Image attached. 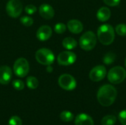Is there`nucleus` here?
I'll return each instance as SVG.
<instances>
[{
  "mask_svg": "<svg viewBox=\"0 0 126 125\" xmlns=\"http://www.w3.org/2000/svg\"><path fill=\"white\" fill-rule=\"evenodd\" d=\"M60 118L64 122H69L73 120L74 115L70 111H64L61 112V113L60 114Z\"/></svg>",
  "mask_w": 126,
  "mask_h": 125,
  "instance_id": "nucleus-21",
  "label": "nucleus"
},
{
  "mask_svg": "<svg viewBox=\"0 0 126 125\" xmlns=\"http://www.w3.org/2000/svg\"><path fill=\"white\" fill-rule=\"evenodd\" d=\"M107 71L104 66H97L94 67L89 73V78L93 82H99L105 78Z\"/></svg>",
  "mask_w": 126,
  "mask_h": 125,
  "instance_id": "nucleus-10",
  "label": "nucleus"
},
{
  "mask_svg": "<svg viewBox=\"0 0 126 125\" xmlns=\"http://www.w3.org/2000/svg\"><path fill=\"white\" fill-rule=\"evenodd\" d=\"M108 80L112 84H120L123 83L126 77V69L122 66H115L111 68L108 74Z\"/></svg>",
  "mask_w": 126,
  "mask_h": 125,
  "instance_id": "nucleus-4",
  "label": "nucleus"
},
{
  "mask_svg": "<svg viewBox=\"0 0 126 125\" xmlns=\"http://www.w3.org/2000/svg\"><path fill=\"white\" fill-rule=\"evenodd\" d=\"M110 17H111V10L107 7H100L97 13V18L101 22L108 21L110 18Z\"/></svg>",
  "mask_w": 126,
  "mask_h": 125,
  "instance_id": "nucleus-16",
  "label": "nucleus"
},
{
  "mask_svg": "<svg viewBox=\"0 0 126 125\" xmlns=\"http://www.w3.org/2000/svg\"><path fill=\"white\" fill-rule=\"evenodd\" d=\"M12 85H13V88L16 90H18V91H21L24 88V83L21 80H13V83H12Z\"/></svg>",
  "mask_w": 126,
  "mask_h": 125,
  "instance_id": "nucleus-25",
  "label": "nucleus"
},
{
  "mask_svg": "<svg viewBox=\"0 0 126 125\" xmlns=\"http://www.w3.org/2000/svg\"><path fill=\"white\" fill-rule=\"evenodd\" d=\"M52 29L49 26L47 25H43L38 28L36 32V37L37 38L41 41H45L50 38L52 36Z\"/></svg>",
  "mask_w": 126,
  "mask_h": 125,
  "instance_id": "nucleus-11",
  "label": "nucleus"
},
{
  "mask_svg": "<svg viewBox=\"0 0 126 125\" xmlns=\"http://www.w3.org/2000/svg\"><path fill=\"white\" fill-rule=\"evenodd\" d=\"M30 71V65L27 59L20 57L17 59L13 65V71L17 77H26Z\"/></svg>",
  "mask_w": 126,
  "mask_h": 125,
  "instance_id": "nucleus-6",
  "label": "nucleus"
},
{
  "mask_svg": "<svg viewBox=\"0 0 126 125\" xmlns=\"http://www.w3.org/2000/svg\"><path fill=\"white\" fill-rule=\"evenodd\" d=\"M36 60L44 66L52 65L55 61L54 53L49 49L41 48L35 52Z\"/></svg>",
  "mask_w": 126,
  "mask_h": 125,
  "instance_id": "nucleus-5",
  "label": "nucleus"
},
{
  "mask_svg": "<svg viewBox=\"0 0 126 125\" xmlns=\"http://www.w3.org/2000/svg\"><path fill=\"white\" fill-rule=\"evenodd\" d=\"M80 46L82 49L90 51L93 49L97 43V36L92 31H87L83 34L79 40Z\"/></svg>",
  "mask_w": 126,
  "mask_h": 125,
  "instance_id": "nucleus-3",
  "label": "nucleus"
},
{
  "mask_svg": "<svg viewBox=\"0 0 126 125\" xmlns=\"http://www.w3.org/2000/svg\"><path fill=\"white\" fill-rule=\"evenodd\" d=\"M23 10V6L19 0H10L6 5V11L12 18H18Z\"/></svg>",
  "mask_w": 126,
  "mask_h": 125,
  "instance_id": "nucleus-7",
  "label": "nucleus"
},
{
  "mask_svg": "<svg viewBox=\"0 0 126 125\" xmlns=\"http://www.w3.org/2000/svg\"><path fill=\"white\" fill-rule=\"evenodd\" d=\"M47 66V71L51 73V72L53 71V68L52 67L51 65H49V66Z\"/></svg>",
  "mask_w": 126,
  "mask_h": 125,
  "instance_id": "nucleus-30",
  "label": "nucleus"
},
{
  "mask_svg": "<svg viewBox=\"0 0 126 125\" xmlns=\"http://www.w3.org/2000/svg\"><path fill=\"white\" fill-rule=\"evenodd\" d=\"M77 59L76 55L69 51H65L61 52L57 58L58 63L61 66H70L73 64Z\"/></svg>",
  "mask_w": 126,
  "mask_h": 125,
  "instance_id": "nucleus-9",
  "label": "nucleus"
},
{
  "mask_svg": "<svg viewBox=\"0 0 126 125\" xmlns=\"http://www.w3.org/2000/svg\"><path fill=\"white\" fill-rule=\"evenodd\" d=\"M97 38L103 45L108 46L111 44L115 38L113 27L109 24L101 25L97 29Z\"/></svg>",
  "mask_w": 126,
  "mask_h": 125,
  "instance_id": "nucleus-2",
  "label": "nucleus"
},
{
  "mask_svg": "<svg viewBox=\"0 0 126 125\" xmlns=\"http://www.w3.org/2000/svg\"><path fill=\"white\" fill-rule=\"evenodd\" d=\"M67 28L72 33L79 34L83 31V25L80 21H78L77 19H72L68 21Z\"/></svg>",
  "mask_w": 126,
  "mask_h": 125,
  "instance_id": "nucleus-14",
  "label": "nucleus"
},
{
  "mask_svg": "<svg viewBox=\"0 0 126 125\" xmlns=\"http://www.w3.org/2000/svg\"><path fill=\"white\" fill-rule=\"evenodd\" d=\"M121 0H103L104 3L110 7H116L118 6L120 3Z\"/></svg>",
  "mask_w": 126,
  "mask_h": 125,
  "instance_id": "nucleus-28",
  "label": "nucleus"
},
{
  "mask_svg": "<svg viewBox=\"0 0 126 125\" xmlns=\"http://www.w3.org/2000/svg\"><path fill=\"white\" fill-rule=\"evenodd\" d=\"M117 119L113 115H107L104 116L101 120L102 125H115Z\"/></svg>",
  "mask_w": 126,
  "mask_h": 125,
  "instance_id": "nucleus-19",
  "label": "nucleus"
},
{
  "mask_svg": "<svg viewBox=\"0 0 126 125\" xmlns=\"http://www.w3.org/2000/svg\"><path fill=\"white\" fill-rule=\"evenodd\" d=\"M117 91L116 88L111 85L106 84L99 88L97 98L99 103L102 106L109 107L114 102L117 98Z\"/></svg>",
  "mask_w": 126,
  "mask_h": 125,
  "instance_id": "nucleus-1",
  "label": "nucleus"
},
{
  "mask_svg": "<svg viewBox=\"0 0 126 125\" xmlns=\"http://www.w3.org/2000/svg\"><path fill=\"white\" fill-rule=\"evenodd\" d=\"M115 31L120 36H126V24H119L115 27Z\"/></svg>",
  "mask_w": 126,
  "mask_h": 125,
  "instance_id": "nucleus-22",
  "label": "nucleus"
},
{
  "mask_svg": "<svg viewBox=\"0 0 126 125\" xmlns=\"http://www.w3.org/2000/svg\"><path fill=\"white\" fill-rule=\"evenodd\" d=\"M39 14L45 19H51L55 15V10L51 5L43 4L39 7Z\"/></svg>",
  "mask_w": 126,
  "mask_h": 125,
  "instance_id": "nucleus-13",
  "label": "nucleus"
},
{
  "mask_svg": "<svg viewBox=\"0 0 126 125\" xmlns=\"http://www.w3.org/2000/svg\"><path fill=\"white\" fill-rule=\"evenodd\" d=\"M75 125H94L92 118L86 113H80L78 115L75 120Z\"/></svg>",
  "mask_w": 126,
  "mask_h": 125,
  "instance_id": "nucleus-15",
  "label": "nucleus"
},
{
  "mask_svg": "<svg viewBox=\"0 0 126 125\" xmlns=\"http://www.w3.org/2000/svg\"><path fill=\"white\" fill-rule=\"evenodd\" d=\"M12 78V70L7 66H2L0 67V84H8Z\"/></svg>",
  "mask_w": 126,
  "mask_h": 125,
  "instance_id": "nucleus-12",
  "label": "nucleus"
},
{
  "mask_svg": "<svg viewBox=\"0 0 126 125\" xmlns=\"http://www.w3.org/2000/svg\"><path fill=\"white\" fill-rule=\"evenodd\" d=\"M125 66H126V60H125Z\"/></svg>",
  "mask_w": 126,
  "mask_h": 125,
  "instance_id": "nucleus-31",
  "label": "nucleus"
},
{
  "mask_svg": "<svg viewBox=\"0 0 126 125\" xmlns=\"http://www.w3.org/2000/svg\"><path fill=\"white\" fill-rule=\"evenodd\" d=\"M21 23L26 27H30L33 24V19L30 16H23L20 18Z\"/></svg>",
  "mask_w": 126,
  "mask_h": 125,
  "instance_id": "nucleus-24",
  "label": "nucleus"
},
{
  "mask_svg": "<svg viewBox=\"0 0 126 125\" xmlns=\"http://www.w3.org/2000/svg\"><path fill=\"white\" fill-rule=\"evenodd\" d=\"M24 10H25V12L27 13V14H29V15H32V14H34L35 12H36V7H35V6H34L33 4H28V5H27L26 7H25V8H24Z\"/></svg>",
  "mask_w": 126,
  "mask_h": 125,
  "instance_id": "nucleus-27",
  "label": "nucleus"
},
{
  "mask_svg": "<svg viewBox=\"0 0 126 125\" xmlns=\"http://www.w3.org/2000/svg\"><path fill=\"white\" fill-rule=\"evenodd\" d=\"M119 120L122 125H126V110L122 111L119 113Z\"/></svg>",
  "mask_w": 126,
  "mask_h": 125,
  "instance_id": "nucleus-29",
  "label": "nucleus"
},
{
  "mask_svg": "<svg viewBox=\"0 0 126 125\" xmlns=\"http://www.w3.org/2000/svg\"><path fill=\"white\" fill-rule=\"evenodd\" d=\"M62 44H63V46L65 49H66L68 50H72V49H74L75 48H76V46L78 45V43H77L76 40L74 39L73 38L67 37V38H65L63 40Z\"/></svg>",
  "mask_w": 126,
  "mask_h": 125,
  "instance_id": "nucleus-17",
  "label": "nucleus"
},
{
  "mask_svg": "<svg viewBox=\"0 0 126 125\" xmlns=\"http://www.w3.org/2000/svg\"><path fill=\"white\" fill-rule=\"evenodd\" d=\"M116 57H117V56H116V55L114 53H113V52H108V53H106L104 55V57L103 58V63L105 64L110 65V64L113 63L115 61Z\"/></svg>",
  "mask_w": 126,
  "mask_h": 125,
  "instance_id": "nucleus-18",
  "label": "nucleus"
},
{
  "mask_svg": "<svg viewBox=\"0 0 126 125\" xmlns=\"http://www.w3.org/2000/svg\"><path fill=\"white\" fill-rule=\"evenodd\" d=\"M66 29V26L63 23H57L54 27V30L58 34L63 33Z\"/></svg>",
  "mask_w": 126,
  "mask_h": 125,
  "instance_id": "nucleus-23",
  "label": "nucleus"
},
{
  "mask_svg": "<svg viewBox=\"0 0 126 125\" xmlns=\"http://www.w3.org/2000/svg\"><path fill=\"white\" fill-rule=\"evenodd\" d=\"M8 125H22V121L18 116H14L10 119Z\"/></svg>",
  "mask_w": 126,
  "mask_h": 125,
  "instance_id": "nucleus-26",
  "label": "nucleus"
},
{
  "mask_svg": "<svg viewBox=\"0 0 126 125\" xmlns=\"http://www.w3.org/2000/svg\"><path fill=\"white\" fill-rule=\"evenodd\" d=\"M58 84L61 88L66 91H72L77 86V83L74 77L69 74H63L58 78Z\"/></svg>",
  "mask_w": 126,
  "mask_h": 125,
  "instance_id": "nucleus-8",
  "label": "nucleus"
},
{
  "mask_svg": "<svg viewBox=\"0 0 126 125\" xmlns=\"http://www.w3.org/2000/svg\"><path fill=\"white\" fill-rule=\"evenodd\" d=\"M27 85L30 89H35L38 86V80L35 77H28L27 78Z\"/></svg>",
  "mask_w": 126,
  "mask_h": 125,
  "instance_id": "nucleus-20",
  "label": "nucleus"
}]
</instances>
